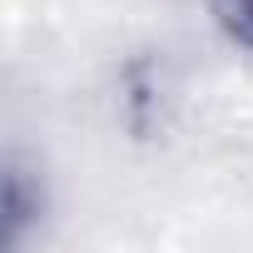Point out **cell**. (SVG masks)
<instances>
[{
	"label": "cell",
	"instance_id": "obj_1",
	"mask_svg": "<svg viewBox=\"0 0 253 253\" xmlns=\"http://www.w3.org/2000/svg\"><path fill=\"white\" fill-rule=\"evenodd\" d=\"M209 10L233 45L253 50V0H209Z\"/></svg>",
	"mask_w": 253,
	"mask_h": 253
}]
</instances>
